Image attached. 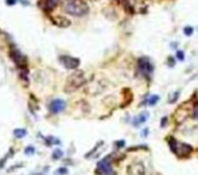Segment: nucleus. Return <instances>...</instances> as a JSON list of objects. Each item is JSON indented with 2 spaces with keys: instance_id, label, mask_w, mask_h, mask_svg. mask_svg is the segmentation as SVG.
<instances>
[{
  "instance_id": "obj_1",
  "label": "nucleus",
  "mask_w": 198,
  "mask_h": 175,
  "mask_svg": "<svg viewBox=\"0 0 198 175\" xmlns=\"http://www.w3.org/2000/svg\"><path fill=\"white\" fill-rule=\"evenodd\" d=\"M64 11L73 16H84L89 11V7L85 0H65Z\"/></svg>"
},
{
  "instance_id": "obj_2",
  "label": "nucleus",
  "mask_w": 198,
  "mask_h": 175,
  "mask_svg": "<svg viewBox=\"0 0 198 175\" xmlns=\"http://www.w3.org/2000/svg\"><path fill=\"white\" fill-rule=\"evenodd\" d=\"M86 82V77H85V73L84 71H74L73 74H70L66 80V84H65V88L64 90L66 93H73L76 92L77 89H80L82 85Z\"/></svg>"
},
{
  "instance_id": "obj_3",
  "label": "nucleus",
  "mask_w": 198,
  "mask_h": 175,
  "mask_svg": "<svg viewBox=\"0 0 198 175\" xmlns=\"http://www.w3.org/2000/svg\"><path fill=\"white\" fill-rule=\"evenodd\" d=\"M170 146H171V150L179 156V158H187L193 151L191 146L185 144V143H178L177 140H174V139H170Z\"/></svg>"
},
{
  "instance_id": "obj_4",
  "label": "nucleus",
  "mask_w": 198,
  "mask_h": 175,
  "mask_svg": "<svg viewBox=\"0 0 198 175\" xmlns=\"http://www.w3.org/2000/svg\"><path fill=\"white\" fill-rule=\"evenodd\" d=\"M96 171H97L98 175H115L113 170H112V166H111V162H109L108 158L98 162Z\"/></svg>"
},
{
  "instance_id": "obj_5",
  "label": "nucleus",
  "mask_w": 198,
  "mask_h": 175,
  "mask_svg": "<svg viewBox=\"0 0 198 175\" xmlns=\"http://www.w3.org/2000/svg\"><path fill=\"white\" fill-rule=\"evenodd\" d=\"M138 69L143 75H150L152 73V70H154V66H152V64L150 62L148 58H139Z\"/></svg>"
},
{
  "instance_id": "obj_6",
  "label": "nucleus",
  "mask_w": 198,
  "mask_h": 175,
  "mask_svg": "<svg viewBox=\"0 0 198 175\" xmlns=\"http://www.w3.org/2000/svg\"><path fill=\"white\" fill-rule=\"evenodd\" d=\"M60 62L66 67V69H69V70H76L80 66V59H78V58L69 57V55L60 57Z\"/></svg>"
},
{
  "instance_id": "obj_7",
  "label": "nucleus",
  "mask_w": 198,
  "mask_h": 175,
  "mask_svg": "<svg viewBox=\"0 0 198 175\" xmlns=\"http://www.w3.org/2000/svg\"><path fill=\"white\" fill-rule=\"evenodd\" d=\"M65 108H66V102L64 100H61V98L51 100L50 104H49V111H50V113H53V115H57V113L64 112Z\"/></svg>"
},
{
  "instance_id": "obj_8",
  "label": "nucleus",
  "mask_w": 198,
  "mask_h": 175,
  "mask_svg": "<svg viewBox=\"0 0 198 175\" xmlns=\"http://www.w3.org/2000/svg\"><path fill=\"white\" fill-rule=\"evenodd\" d=\"M128 174L131 175H144L146 174V167L142 162H135L128 167Z\"/></svg>"
},
{
  "instance_id": "obj_9",
  "label": "nucleus",
  "mask_w": 198,
  "mask_h": 175,
  "mask_svg": "<svg viewBox=\"0 0 198 175\" xmlns=\"http://www.w3.org/2000/svg\"><path fill=\"white\" fill-rule=\"evenodd\" d=\"M11 58H12V61L16 64V66H19V67L26 66V57L18 50V49L11 50Z\"/></svg>"
},
{
  "instance_id": "obj_10",
  "label": "nucleus",
  "mask_w": 198,
  "mask_h": 175,
  "mask_svg": "<svg viewBox=\"0 0 198 175\" xmlns=\"http://www.w3.org/2000/svg\"><path fill=\"white\" fill-rule=\"evenodd\" d=\"M51 22L55 26L61 27V28H65V27H69L71 22L67 19V18H64V16H53L51 18Z\"/></svg>"
},
{
  "instance_id": "obj_11",
  "label": "nucleus",
  "mask_w": 198,
  "mask_h": 175,
  "mask_svg": "<svg viewBox=\"0 0 198 175\" xmlns=\"http://www.w3.org/2000/svg\"><path fill=\"white\" fill-rule=\"evenodd\" d=\"M147 119H148V113H140V115L138 116V117H135V119H133V121H132L133 127H139V125L144 123Z\"/></svg>"
},
{
  "instance_id": "obj_12",
  "label": "nucleus",
  "mask_w": 198,
  "mask_h": 175,
  "mask_svg": "<svg viewBox=\"0 0 198 175\" xmlns=\"http://www.w3.org/2000/svg\"><path fill=\"white\" fill-rule=\"evenodd\" d=\"M58 3H60V0H44V10L47 11L54 10L58 6Z\"/></svg>"
},
{
  "instance_id": "obj_13",
  "label": "nucleus",
  "mask_w": 198,
  "mask_h": 175,
  "mask_svg": "<svg viewBox=\"0 0 198 175\" xmlns=\"http://www.w3.org/2000/svg\"><path fill=\"white\" fill-rule=\"evenodd\" d=\"M26 135H27V131L23 128H16L15 131H13V136H15L16 139H23Z\"/></svg>"
},
{
  "instance_id": "obj_14",
  "label": "nucleus",
  "mask_w": 198,
  "mask_h": 175,
  "mask_svg": "<svg viewBox=\"0 0 198 175\" xmlns=\"http://www.w3.org/2000/svg\"><path fill=\"white\" fill-rule=\"evenodd\" d=\"M159 100V97L158 96H151L150 98H148V100L146 101V102H148V105H155L156 104V101ZM146 102H143V105L146 104Z\"/></svg>"
},
{
  "instance_id": "obj_15",
  "label": "nucleus",
  "mask_w": 198,
  "mask_h": 175,
  "mask_svg": "<svg viewBox=\"0 0 198 175\" xmlns=\"http://www.w3.org/2000/svg\"><path fill=\"white\" fill-rule=\"evenodd\" d=\"M62 155H64V152H62V151L60 150V148H57V150L53 152V159H54V160L61 159V158H62Z\"/></svg>"
},
{
  "instance_id": "obj_16",
  "label": "nucleus",
  "mask_w": 198,
  "mask_h": 175,
  "mask_svg": "<svg viewBox=\"0 0 198 175\" xmlns=\"http://www.w3.org/2000/svg\"><path fill=\"white\" fill-rule=\"evenodd\" d=\"M24 154H26V155H33V154H35V148H34L33 146H29V147H27L26 150H24Z\"/></svg>"
},
{
  "instance_id": "obj_17",
  "label": "nucleus",
  "mask_w": 198,
  "mask_h": 175,
  "mask_svg": "<svg viewBox=\"0 0 198 175\" xmlns=\"http://www.w3.org/2000/svg\"><path fill=\"white\" fill-rule=\"evenodd\" d=\"M193 31H194V30H193V27H185L183 33H185V35H187V37H189V35L193 34Z\"/></svg>"
},
{
  "instance_id": "obj_18",
  "label": "nucleus",
  "mask_w": 198,
  "mask_h": 175,
  "mask_svg": "<svg viewBox=\"0 0 198 175\" xmlns=\"http://www.w3.org/2000/svg\"><path fill=\"white\" fill-rule=\"evenodd\" d=\"M177 57H178L179 61H183V58H185V54H183V51L178 50V51H177Z\"/></svg>"
},
{
  "instance_id": "obj_19",
  "label": "nucleus",
  "mask_w": 198,
  "mask_h": 175,
  "mask_svg": "<svg viewBox=\"0 0 198 175\" xmlns=\"http://www.w3.org/2000/svg\"><path fill=\"white\" fill-rule=\"evenodd\" d=\"M58 174H61V175H65V174H67V168H65V167H61L60 170H58Z\"/></svg>"
},
{
  "instance_id": "obj_20",
  "label": "nucleus",
  "mask_w": 198,
  "mask_h": 175,
  "mask_svg": "<svg viewBox=\"0 0 198 175\" xmlns=\"http://www.w3.org/2000/svg\"><path fill=\"white\" fill-rule=\"evenodd\" d=\"M193 117L194 119H198V106L194 108V111H193Z\"/></svg>"
},
{
  "instance_id": "obj_21",
  "label": "nucleus",
  "mask_w": 198,
  "mask_h": 175,
  "mask_svg": "<svg viewBox=\"0 0 198 175\" xmlns=\"http://www.w3.org/2000/svg\"><path fill=\"white\" fill-rule=\"evenodd\" d=\"M178 96H179V92H175V94H174V97L170 100V102H175V100L178 98Z\"/></svg>"
},
{
  "instance_id": "obj_22",
  "label": "nucleus",
  "mask_w": 198,
  "mask_h": 175,
  "mask_svg": "<svg viewBox=\"0 0 198 175\" xmlns=\"http://www.w3.org/2000/svg\"><path fill=\"white\" fill-rule=\"evenodd\" d=\"M6 3L8 4V6H13V4L16 3V0H6Z\"/></svg>"
},
{
  "instance_id": "obj_23",
  "label": "nucleus",
  "mask_w": 198,
  "mask_h": 175,
  "mask_svg": "<svg viewBox=\"0 0 198 175\" xmlns=\"http://www.w3.org/2000/svg\"><path fill=\"white\" fill-rule=\"evenodd\" d=\"M124 144H125V143H124L123 140H121V142H116V146H119L117 148H121V147H123Z\"/></svg>"
},
{
  "instance_id": "obj_24",
  "label": "nucleus",
  "mask_w": 198,
  "mask_h": 175,
  "mask_svg": "<svg viewBox=\"0 0 198 175\" xmlns=\"http://www.w3.org/2000/svg\"><path fill=\"white\" fill-rule=\"evenodd\" d=\"M169 61H170V62H167V65H170V66L173 67V66H174V59H173V58H169Z\"/></svg>"
}]
</instances>
